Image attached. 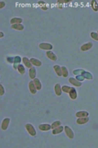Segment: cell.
I'll list each match as a JSON object with an SVG mask.
<instances>
[{
  "mask_svg": "<svg viewBox=\"0 0 98 148\" xmlns=\"http://www.w3.org/2000/svg\"><path fill=\"white\" fill-rule=\"evenodd\" d=\"M5 5H6V3H5V2H4V1L0 2V9H3L4 7H5Z\"/></svg>",
  "mask_w": 98,
  "mask_h": 148,
  "instance_id": "36",
  "label": "cell"
},
{
  "mask_svg": "<svg viewBox=\"0 0 98 148\" xmlns=\"http://www.w3.org/2000/svg\"><path fill=\"white\" fill-rule=\"evenodd\" d=\"M3 36H4L3 32V31H1V32H0V38H3Z\"/></svg>",
  "mask_w": 98,
  "mask_h": 148,
  "instance_id": "37",
  "label": "cell"
},
{
  "mask_svg": "<svg viewBox=\"0 0 98 148\" xmlns=\"http://www.w3.org/2000/svg\"><path fill=\"white\" fill-rule=\"evenodd\" d=\"M54 89H55V93H56V95H58V96H60V95H61L62 88H61V86H60V85L59 83L56 84Z\"/></svg>",
  "mask_w": 98,
  "mask_h": 148,
  "instance_id": "13",
  "label": "cell"
},
{
  "mask_svg": "<svg viewBox=\"0 0 98 148\" xmlns=\"http://www.w3.org/2000/svg\"><path fill=\"white\" fill-rule=\"evenodd\" d=\"M39 128L40 129L41 131L45 132V131H49L50 129H52V125L48 123H43V124H39Z\"/></svg>",
  "mask_w": 98,
  "mask_h": 148,
  "instance_id": "5",
  "label": "cell"
},
{
  "mask_svg": "<svg viewBox=\"0 0 98 148\" xmlns=\"http://www.w3.org/2000/svg\"><path fill=\"white\" fill-rule=\"evenodd\" d=\"M92 8L93 9V11L95 12L98 11V3L96 0H92Z\"/></svg>",
  "mask_w": 98,
  "mask_h": 148,
  "instance_id": "27",
  "label": "cell"
},
{
  "mask_svg": "<svg viewBox=\"0 0 98 148\" xmlns=\"http://www.w3.org/2000/svg\"><path fill=\"white\" fill-rule=\"evenodd\" d=\"M60 125H61V122L60 121H59V120L55 121L54 123H52V129H54V128H57V127H59Z\"/></svg>",
  "mask_w": 98,
  "mask_h": 148,
  "instance_id": "29",
  "label": "cell"
},
{
  "mask_svg": "<svg viewBox=\"0 0 98 148\" xmlns=\"http://www.w3.org/2000/svg\"><path fill=\"white\" fill-rule=\"evenodd\" d=\"M22 62L24 63V65L26 67H29V68H31L33 67L31 62H30V59H29L27 57H24L22 58Z\"/></svg>",
  "mask_w": 98,
  "mask_h": 148,
  "instance_id": "12",
  "label": "cell"
},
{
  "mask_svg": "<svg viewBox=\"0 0 98 148\" xmlns=\"http://www.w3.org/2000/svg\"><path fill=\"white\" fill-rule=\"evenodd\" d=\"M97 34H98V31H97Z\"/></svg>",
  "mask_w": 98,
  "mask_h": 148,
  "instance_id": "38",
  "label": "cell"
},
{
  "mask_svg": "<svg viewBox=\"0 0 98 148\" xmlns=\"http://www.w3.org/2000/svg\"><path fill=\"white\" fill-rule=\"evenodd\" d=\"M84 72H85V70H83V69H76V70H74V71L73 72V73L77 76V75H81V74H83Z\"/></svg>",
  "mask_w": 98,
  "mask_h": 148,
  "instance_id": "30",
  "label": "cell"
},
{
  "mask_svg": "<svg viewBox=\"0 0 98 148\" xmlns=\"http://www.w3.org/2000/svg\"><path fill=\"white\" fill-rule=\"evenodd\" d=\"M39 47L41 49H44V50H47V51L52 50L53 48L52 44H51L49 43H41V44H39Z\"/></svg>",
  "mask_w": 98,
  "mask_h": 148,
  "instance_id": "3",
  "label": "cell"
},
{
  "mask_svg": "<svg viewBox=\"0 0 98 148\" xmlns=\"http://www.w3.org/2000/svg\"><path fill=\"white\" fill-rule=\"evenodd\" d=\"M17 71L20 72V74L24 75L25 73V66L22 65V64H20L19 66H18V67H17Z\"/></svg>",
  "mask_w": 98,
  "mask_h": 148,
  "instance_id": "23",
  "label": "cell"
},
{
  "mask_svg": "<svg viewBox=\"0 0 98 148\" xmlns=\"http://www.w3.org/2000/svg\"><path fill=\"white\" fill-rule=\"evenodd\" d=\"M75 78L77 79V80H78V81H83V80H84L85 78H84V77H83V75H77V76H76V77H75Z\"/></svg>",
  "mask_w": 98,
  "mask_h": 148,
  "instance_id": "32",
  "label": "cell"
},
{
  "mask_svg": "<svg viewBox=\"0 0 98 148\" xmlns=\"http://www.w3.org/2000/svg\"><path fill=\"white\" fill-rule=\"evenodd\" d=\"M64 130H65V134H66V136L69 138V139H73V138L74 137V132H73V130H72L70 128H69V126H65Z\"/></svg>",
  "mask_w": 98,
  "mask_h": 148,
  "instance_id": "2",
  "label": "cell"
},
{
  "mask_svg": "<svg viewBox=\"0 0 98 148\" xmlns=\"http://www.w3.org/2000/svg\"><path fill=\"white\" fill-rule=\"evenodd\" d=\"M25 129H26V131L28 132V133L32 136V137H35L36 136V130L35 128H34V127L32 125L31 123H26L25 124Z\"/></svg>",
  "mask_w": 98,
  "mask_h": 148,
  "instance_id": "1",
  "label": "cell"
},
{
  "mask_svg": "<svg viewBox=\"0 0 98 148\" xmlns=\"http://www.w3.org/2000/svg\"><path fill=\"white\" fill-rule=\"evenodd\" d=\"M20 62H22V58L20 57V56H16L15 57V60H14V63H13V68L17 70L18 66L20 64Z\"/></svg>",
  "mask_w": 98,
  "mask_h": 148,
  "instance_id": "8",
  "label": "cell"
},
{
  "mask_svg": "<svg viewBox=\"0 0 98 148\" xmlns=\"http://www.w3.org/2000/svg\"><path fill=\"white\" fill-rule=\"evenodd\" d=\"M9 123H10V119H9V118H5V119H4L3 120V122H2V123H1L2 130H3V131L7 130L8 128V126H9Z\"/></svg>",
  "mask_w": 98,
  "mask_h": 148,
  "instance_id": "4",
  "label": "cell"
},
{
  "mask_svg": "<svg viewBox=\"0 0 98 148\" xmlns=\"http://www.w3.org/2000/svg\"><path fill=\"white\" fill-rule=\"evenodd\" d=\"M39 5L42 9H43V10H44V11L48 10V6L46 5V3H44L43 1H39Z\"/></svg>",
  "mask_w": 98,
  "mask_h": 148,
  "instance_id": "28",
  "label": "cell"
},
{
  "mask_svg": "<svg viewBox=\"0 0 98 148\" xmlns=\"http://www.w3.org/2000/svg\"><path fill=\"white\" fill-rule=\"evenodd\" d=\"M23 22V20L20 17H13L11 18L10 22L11 25H14V24H21V22Z\"/></svg>",
  "mask_w": 98,
  "mask_h": 148,
  "instance_id": "18",
  "label": "cell"
},
{
  "mask_svg": "<svg viewBox=\"0 0 98 148\" xmlns=\"http://www.w3.org/2000/svg\"><path fill=\"white\" fill-rule=\"evenodd\" d=\"M33 81H34V85H35V86H36L37 90L40 91L42 89V84H41L40 81H39V78H34Z\"/></svg>",
  "mask_w": 98,
  "mask_h": 148,
  "instance_id": "21",
  "label": "cell"
},
{
  "mask_svg": "<svg viewBox=\"0 0 98 148\" xmlns=\"http://www.w3.org/2000/svg\"><path fill=\"white\" fill-rule=\"evenodd\" d=\"M14 60H15V57H8L7 58V61L9 63H14Z\"/></svg>",
  "mask_w": 98,
  "mask_h": 148,
  "instance_id": "34",
  "label": "cell"
},
{
  "mask_svg": "<svg viewBox=\"0 0 98 148\" xmlns=\"http://www.w3.org/2000/svg\"><path fill=\"white\" fill-rule=\"evenodd\" d=\"M61 71H62V76L64 77H67L69 75V72H68V69H67L66 67H65V66H63L61 67Z\"/></svg>",
  "mask_w": 98,
  "mask_h": 148,
  "instance_id": "25",
  "label": "cell"
},
{
  "mask_svg": "<svg viewBox=\"0 0 98 148\" xmlns=\"http://www.w3.org/2000/svg\"><path fill=\"white\" fill-rule=\"evenodd\" d=\"M69 83L72 84V85L74 86H76V87H78V86H82V82L78 81L76 78H74V77H70V78L69 79Z\"/></svg>",
  "mask_w": 98,
  "mask_h": 148,
  "instance_id": "7",
  "label": "cell"
},
{
  "mask_svg": "<svg viewBox=\"0 0 98 148\" xmlns=\"http://www.w3.org/2000/svg\"><path fill=\"white\" fill-rule=\"evenodd\" d=\"M61 88H62V91L63 92H65V93H69L70 92V91L72 90V88L73 87H70V86H61Z\"/></svg>",
  "mask_w": 98,
  "mask_h": 148,
  "instance_id": "26",
  "label": "cell"
},
{
  "mask_svg": "<svg viewBox=\"0 0 98 148\" xmlns=\"http://www.w3.org/2000/svg\"><path fill=\"white\" fill-rule=\"evenodd\" d=\"M0 90H1V92H0V95H4V87L2 84H0Z\"/></svg>",
  "mask_w": 98,
  "mask_h": 148,
  "instance_id": "35",
  "label": "cell"
},
{
  "mask_svg": "<svg viewBox=\"0 0 98 148\" xmlns=\"http://www.w3.org/2000/svg\"><path fill=\"white\" fill-rule=\"evenodd\" d=\"M88 115H89V113H88V111H83V110H82V111H78L76 113V117H77V118L88 117Z\"/></svg>",
  "mask_w": 98,
  "mask_h": 148,
  "instance_id": "14",
  "label": "cell"
},
{
  "mask_svg": "<svg viewBox=\"0 0 98 148\" xmlns=\"http://www.w3.org/2000/svg\"><path fill=\"white\" fill-rule=\"evenodd\" d=\"M69 97L72 99V100H76L77 96H78V93H77L75 88H74V87L72 88V90L70 91V92L69 93Z\"/></svg>",
  "mask_w": 98,
  "mask_h": 148,
  "instance_id": "16",
  "label": "cell"
},
{
  "mask_svg": "<svg viewBox=\"0 0 98 148\" xmlns=\"http://www.w3.org/2000/svg\"><path fill=\"white\" fill-rule=\"evenodd\" d=\"M83 76V77H84L85 79H88V80H92L93 78V76L92 75V73H90V72H84L83 74H82Z\"/></svg>",
  "mask_w": 98,
  "mask_h": 148,
  "instance_id": "24",
  "label": "cell"
},
{
  "mask_svg": "<svg viewBox=\"0 0 98 148\" xmlns=\"http://www.w3.org/2000/svg\"><path fill=\"white\" fill-rule=\"evenodd\" d=\"M92 45H93L92 42H88V43L83 44V45L81 46V50L82 51H88L92 49Z\"/></svg>",
  "mask_w": 98,
  "mask_h": 148,
  "instance_id": "10",
  "label": "cell"
},
{
  "mask_svg": "<svg viewBox=\"0 0 98 148\" xmlns=\"http://www.w3.org/2000/svg\"><path fill=\"white\" fill-rule=\"evenodd\" d=\"M11 28L17 30H24V26L22 24H14V25H11Z\"/></svg>",
  "mask_w": 98,
  "mask_h": 148,
  "instance_id": "22",
  "label": "cell"
},
{
  "mask_svg": "<svg viewBox=\"0 0 98 148\" xmlns=\"http://www.w3.org/2000/svg\"><path fill=\"white\" fill-rule=\"evenodd\" d=\"M29 77L32 80H34V78H36V77H36V69H35V67H32L31 68H29Z\"/></svg>",
  "mask_w": 98,
  "mask_h": 148,
  "instance_id": "17",
  "label": "cell"
},
{
  "mask_svg": "<svg viewBox=\"0 0 98 148\" xmlns=\"http://www.w3.org/2000/svg\"><path fill=\"white\" fill-rule=\"evenodd\" d=\"M90 36H91V37H92L93 40H95L98 41V34H97V32H91Z\"/></svg>",
  "mask_w": 98,
  "mask_h": 148,
  "instance_id": "31",
  "label": "cell"
},
{
  "mask_svg": "<svg viewBox=\"0 0 98 148\" xmlns=\"http://www.w3.org/2000/svg\"><path fill=\"white\" fill-rule=\"evenodd\" d=\"M53 68H54L56 73L57 76H62V71H61V67H60L59 65H54L53 66Z\"/></svg>",
  "mask_w": 98,
  "mask_h": 148,
  "instance_id": "19",
  "label": "cell"
},
{
  "mask_svg": "<svg viewBox=\"0 0 98 148\" xmlns=\"http://www.w3.org/2000/svg\"><path fill=\"white\" fill-rule=\"evenodd\" d=\"M69 2H71L70 0H57V3H61V4L68 3Z\"/></svg>",
  "mask_w": 98,
  "mask_h": 148,
  "instance_id": "33",
  "label": "cell"
},
{
  "mask_svg": "<svg viewBox=\"0 0 98 148\" xmlns=\"http://www.w3.org/2000/svg\"><path fill=\"white\" fill-rule=\"evenodd\" d=\"M46 54H47V57H48L50 60L53 61V62H54V61H57V55H56L55 54L52 52V51H51V50L47 51Z\"/></svg>",
  "mask_w": 98,
  "mask_h": 148,
  "instance_id": "6",
  "label": "cell"
},
{
  "mask_svg": "<svg viewBox=\"0 0 98 148\" xmlns=\"http://www.w3.org/2000/svg\"><path fill=\"white\" fill-rule=\"evenodd\" d=\"M29 91H30V93H31V94H33V95L36 94L37 91H38V90H37L36 86H35V85H34V81H29Z\"/></svg>",
  "mask_w": 98,
  "mask_h": 148,
  "instance_id": "9",
  "label": "cell"
},
{
  "mask_svg": "<svg viewBox=\"0 0 98 148\" xmlns=\"http://www.w3.org/2000/svg\"><path fill=\"white\" fill-rule=\"evenodd\" d=\"M89 121V119H88V117H83V118H78L77 119L76 123L79 124V125H82V124H85L87 123Z\"/></svg>",
  "mask_w": 98,
  "mask_h": 148,
  "instance_id": "11",
  "label": "cell"
},
{
  "mask_svg": "<svg viewBox=\"0 0 98 148\" xmlns=\"http://www.w3.org/2000/svg\"><path fill=\"white\" fill-rule=\"evenodd\" d=\"M30 62H31L32 65L34 66H36V67H40L42 65V62L41 61H39V59H37V58H30Z\"/></svg>",
  "mask_w": 98,
  "mask_h": 148,
  "instance_id": "20",
  "label": "cell"
},
{
  "mask_svg": "<svg viewBox=\"0 0 98 148\" xmlns=\"http://www.w3.org/2000/svg\"><path fill=\"white\" fill-rule=\"evenodd\" d=\"M64 128H65L64 127L60 125L59 127H57V128L52 129V134L53 135H57V134H59V133H61L63 132V130H64Z\"/></svg>",
  "mask_w": 98,
  "mask_h": 148,
  "instance_id": "15",
  "label": "cell"
}]
</instances>
